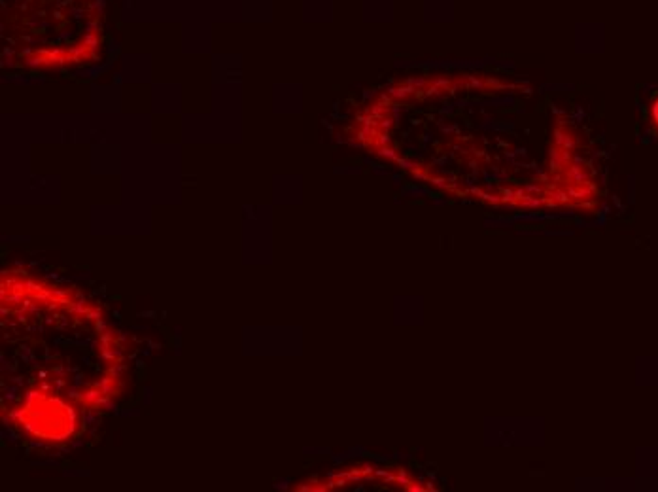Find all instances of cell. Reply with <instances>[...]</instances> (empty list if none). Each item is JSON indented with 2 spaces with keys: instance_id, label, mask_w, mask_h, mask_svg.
<instances>
[{
  "instance_id": "cell-1",
  "label": "cell",
  "mask_w": 658,
  "mask_h": 492,
  "mask_svg": "<svg viewBox=\"0 0 658 492\" xmlns=\"http://www.w3.org/2000/svg\"><path fill=\"white\" fill-rule=\"evenodd\" d=\"M655 120H657V123H658V102L655 104Z\"/></svg>"
}]
</instances>
